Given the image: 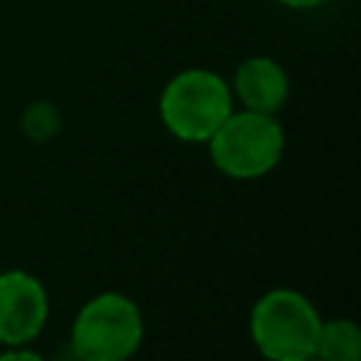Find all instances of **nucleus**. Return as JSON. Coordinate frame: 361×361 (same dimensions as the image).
<instances>
[{
    "instance_id": "1a4fd4ad",
    "label": "nucleus",
    "mask_w": 361,
    "mask_h": 361,
    "mask_svg": "<svg viewBox=\"0 0 361 361\" xmlns=\"http://www.w3.org/2000/svg\"><path fill=\"white\" fill-rule=\"evenodd\" d=\"M0 361H45V358L28 344H23V347H6V353H0Z\"/></svg>"
},
{
    "instance_id": "20e7f679",
    "label": "nucleus",
    "mask_w": 361,
    "mask_h": 361,
    "mask_svg": "<svg viewBox=\"0 0 361 361\" xmlns=\"http://www.w3.org/2000/svg\"><path fill=\"white\" fill-rule=\"evenodd\" d=\"M212 164L234 180L268 175L285 152V130L276 116L231 110V116L206 141Z\"/></svg>"
},
{
    "instance_id": "f03ea898",
    "label": "nucleus",
    "mask_w": 361,
    "mask_h": 361,
    "mask_svg": "<svg viewBox=\"0 0 361 361\" xmlns=\"http://www.w3.org/2000/svg\"><path fill=\"white\" fill-rule=\"evenodd\" d=\"M322 316L316 305L293 288L265 290L248 316V333L265 361H307L316 350Z\"/></svg>"
},
{
    "instance_id": "423d86ee",
    "label": "nucleus",
    "mask_w": 361,
    "mask_h": 361,
    "mask_svg": "<svg viewBox=\"0 0 361 361\" xmlns=\"http://www.w3.org/2000/svg\"><path fill=\"white\" fill-rule=\"evenodd\" d=\"M228 87H231V96L243 104V110L271 113V116H276L290 96V79L285 68L271 56L243 59Z\"/></svg>"
},
{
    "instance_id": "0eeeda50",
    "label": "nucleus",
    "mask_w": 361,
    "mask_h": 361,
    "mask_svg": "<svg viewBox=\"0 0 361 361\" xmlns=\"http://www.w3.org/2000/svg\"><path fill=\"white\" fill-rule=\"evenodd\" d=\"M319 361H361V327L353 319H322L316 350Z\"/></svg>"
},
{
    "instance_id": "6e6552de",
    "label": "nucleus",
    "mask_w": 361,
    "mask_h": 361,
    "mask_svg": "<svg viewBox=\"0 0 361 361\" xmlns=\"http://www.w3.org/2000/svg\"><path fill=\"white\" fill-rule=\"evenodd\" d=\"M20 130L28 141L45 144V141L56 138V133L62 130V116H59L56 104H51V102H31L20 116Z\"/></svg>"
},
{
    "instance_id": "f257e3e1",
    "label": "nucleus",
    "mask_w": 361,
    "mask_h": 361,
    "mask_svg": "<svg viewBox=\"0 0 361 361\" xmlns=\"http://www.w3.org/2000/svg\"><path fill=\"white\" fill-rule=\"evenodd\" d=\"M231 110L234 96L228 82L209 68H186L175 73L158 99L164 127L186 144H206Z\"/></svg>"
},
{
    "instance_id": "7ed1b4c3",
    "label": "nucleus",
    "mask_w": 361,
    "mask_h": 361,
    "mask_svg": "<svg viewBox=\"0 0 361 361\" xmlns=\"http://www.w3.org/2000/svg\"><path fill=\"white\" fill-rule=\"evenodd\" d=\"M141 341V307L118 290H102L87 299L71 327V350L76 361H127Z\"/></svg>"
},
{
    "instance_id": "39448f33",
    "label": "nucleus",
    "mask_w": 361,
    "mask_h": 361,
    "mask_svg": "<svg viewBox=\"0 0 361 361\" xmlns=\"http://www.w3.org/2000/svg\"><path fill=\"white\" fill-rule=\"evenodd\" d=\"M48 290L31 271L8 268L0 274V344H31L48 322Z\"/></svg>"
},
{
    "instance_id": "9b49d317",
    "label": "nucleus",
    "mask_w": 361,
    "mask_h": 361,
    "mask_svg": "<svg viewBox=\"0 0 361 361\" xmlns=\"http://www.w3.org/2000/svg\"><path fill=\"white\" fill-rule=\"evenodd\" d=\"M307 361H319V358H316V355H313V358H307Z\"/></svg>"
},
{
    "instance_id": "9d476101",
    "label": "nucleus",
    "mask_w": 361,
    "mask_h": 361,
    "mask_svg": "<svg viewBox=\"0 0 361 361\" xmlns=\"http://www.w3.org/2000/svg\"><path fill=\"white\" fill-rule=\"evenodd\" d=\"M279 6H285V8H296V11H307V8H319V6H324L327 0H276Z\"/></svg>"
}]
</instances>
